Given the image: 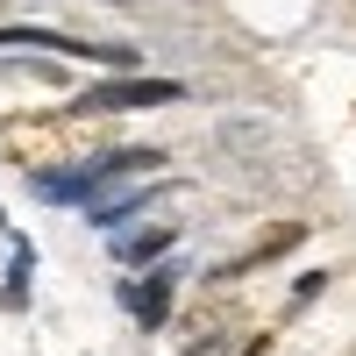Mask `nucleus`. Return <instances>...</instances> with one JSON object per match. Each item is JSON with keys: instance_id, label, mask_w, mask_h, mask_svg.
Returning a JSON list of instances; mask_svg holds the SVG:
<instances>
[{"instance_id": "f257e3e1", "label": "nucleus", "mask_w": 356, "mask_h": 356, "mask_svg": "<svg viewBox=\"0 0 356 356\" xmlns=\"http://www.w3.org/2000/svg\"><path fill=\"white\" fill-rule=\"evenodd\" d=\"M107 150H114L107 122H100V114H79V107H65V114H29V122H0V157L22 164V171H36V178L79 171V164H93Z\"/></svg>"}, {"instance_id": "20e7f679", "label": "nucleus", "mask_w": 356, "mask_h": 356, "mask_svg": "<svg viewBox=\"0 0 356 356\" xmlns=\"http://www.w3.org/2000/svg\"><path fill=\"white\" fill-rule=\"evenodd\" d=\"M171 300H178V264H150L136 285L122 278V307L143 321V328H171Z\"/></svg>"}, {"instance_id": "423d86ee", "label": "nucleus", "mask_w": 356, "mask_h": 356, "mask_svg": "<svg viewBox=\"0 0 356 356\" xmlns=\"http://www.w3.org/2000/svg\"><path fill=\"white\" fill-rule=\"evenodd\" d=\"M171 235H178L171 221H164V228H136V235H114V257H122L129 271H143V264H157V257L171 250Z\"/></svg>"}, {"instance_id": "7ed1b4c3", "label": "nucleus", "mask_w": 356, "mask_h": 356, "mask_svg": "<svg viewBox=\"0 0 356 356\" xmlns=\"http://www.w3.org/2000/svg\"><path fill=\"white\" fill-rule=\"evenodd\" d=\"M235 328H243V307H235L228 292H207V300L186 307V321H178V342H186V356H221Z\"/></svg>"}, {"instance_id": "39448f33", "label": "nucleus", "mask_w": 356, "mask_h": 356, "mask_svg": "<svg viewBox=\"0 0 356 356\" xmlns=\"http://www.w3.org/2000/svg\"><path fill=\"white\" fill-rule=\"evenodd\" d=\"M300 235H307L300 221H278V228H264V235H257V243H250L243 257H228V264H221V271H214V285H235V278H250V271H257V264H271V257H285L292 243H300Z\"/></svg>"}, {"instance_id": "1a4fd4ad", "label": "nucleus", "mask_w": 356, "mask_h": 356, "mask_svg": "<svg viewBox=\"0 0 356 356\" xmlns=\"http://www.w3.org/2000/svg\"><path fill=\"white\" fill-rule=\"evenodd\" d=\"M0 8H8V0H0Z\"/></svg>"}, {"instance_id": "6e6552de", "label": "nucleus", "mask_w": 356, "mask_h": 356, "mask_svg": "<svg viewBox=\"0 0 356 356\" xmlns=\"http://www.w3.org/2000/svg\"><path fill=\"white\" fill-rule=\"evenodd\" d=\"M243 356H271V328H264V335H250V349Z\"/></svg>"}, {"instance_id": "f03ea898", "label": "nucleus", "mask_w": 356, "mask_h": 356, "mask_svg": "<svg viewBox=\"0 0 356 356\" xmlns=\"http://www.w3.org/2000/svg\"><path fill=\"white\" fill-rule=\"evenodd\" d=\"M171 100H186V86L178 79H100V86H86L79 93V114H136V107H171Z\"/></svg>"}, {"instance_id": "0eeeda50", "label": "nucleus", "mask_w": 356, "mask_h": 356, "mask_svg": "<svg viewBox=\"0 0 356 356\" xmlns=\"http://www.w3.org/2000/svg\"><path fill=\"white\" fill-rule=\"evenodd\" d=\"M0 307H8V314H22V307H29V278H22V271L0 285Z\"/></svg>"}]
</instances>
